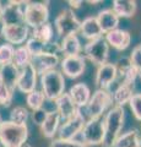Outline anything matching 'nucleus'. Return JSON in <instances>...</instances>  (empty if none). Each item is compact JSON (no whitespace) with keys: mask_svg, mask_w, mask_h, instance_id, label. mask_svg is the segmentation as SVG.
Instances as JSON below:
<instances>
[{"mask_svg":"<svg viewBox=\"0 0 141 147\" xmlns=\"http://www.w3.org/2000/svg\"><path fill=\"white\" fill-rule=\"evenodd\" d=\"M28 139L27 125H17L10 120L3 121L0 127V145L3 147H21Z\"/></svg>","mask_w":141,"mask_h":147,"instance_id":"obj_2","label":"nucleus"},{"mask_svg":"<svg viewBox=\"0 0 141 147\" xmlns=\"http://www.w3.org/2000/svg\"><path fill=\"white\" fill-rule=\"evenodd\" d=\"M133 96H134V86L119 84V86L113 92L112 99H113V102L115 103V105L124 108L125 104H129Z\"/></svg>","mask_w":141,"mask_h":147,"instance_id":"obj_26","label":"nucleus"},{"mask_svg":"<svg viewBox=\"0 0 141 147\" xmlns=\"http://www.w3.org/2000/svg\"><path fill=\"white\" fill-rule=\"evenodd\" d=\"M49 147H87L81 141L77 140H61V139H53L49 144Z\"/></svg>","mask_w":141,"mask_h":147,"instance_id":"obj_35","label":"nucleus"},{"mask_svg":"<svg viewBox=\"0 0 141 147\" xmlns=\"http://www.w3.org/2000/svg\"><path fill=\"white\" fill-rule=\"evenodd\" d=\"M86 123V118L81 110L69 120H65L58 129V139L61 140H74V137L80 134Z\"/></svg>","mask_w":141,"mask_h":147,"instance_id":"obj_10","label":"nucleus"},{"mask_svg":"<svg viewBox=\"0 0 141 147\" xmlns=\"http://www.w3.org/2000/svg\"><path fill=\"white\" fill-rule=\"evenodd\" d=\"M54 102H55V107H57L55 110L59 113L60 118L64 119V120H69V119L75 117L80 112V109L76 107L75 103L72 102V99L70 98L69 93H65V92Z\"/></svg>","mask_w":141,"mask_h":147,"instance_id":"obj_18","label":"nucleus"},{"mask_svg":"<svg viewBox=\"0 0 141 147\" xmlns=\"http://www.w3.org/2000/svg\"><path fill=\"white\" fill-rule=\"evenodd\" d=\"M60 120L61 118L57 110H49V112H47L44 120L39 125L43 136L47 137V139H54V136L58 132L59 126H60Z\"/></svg>","mask_w":141,"mask_h":147,"instance_id":"obj_19","label":"nucleus"},{"mask_svg":"<svg viewBox=\"0 0 141 147\" xmlns=\"http://www.w3.org/2000/svg\"><path fill=\"white\" fill-rule=\"evenodd\" d=\"M96 18L103 33H108L113 30H117L119 25V17L115 15V12L112 9H104L99 11Z\"/></svg>","mask_w":141,"mask_h":147,"instance_id":"obj_21","label":"nucleus"},{"mask_svg":"<svg viewBox=\"0 0 141 147\" xmlns=\"http://www.w3.org/2000/svg\"><path fill=\"white\" fill-rule=\"evenodd\" d=\"M69 96L76 107L80 109L82 107H86V104L88 103L91 98V90L84 82H79V84H75L70 87Z\"/></svg>","mask_w":141,"mask_h":147,"instance_id":"obj_20","label":"nucleus"},{"mask_svg":"<svg viewBox=\"0 0 141 147\" xmlns=\"http://www.w3.org/2000/svg\"><path fill=\"white\" fill-rule=\"evenodd\" d=\"M40 86L42 93L45 99L55 100L64 93L65 91V79L60 70H51L40 75Z\"/></svg>","mask_w":141,"mask_h":147,"instance_id":"obj_3","label":"nucleus"},{"mask_svg":"<svg viewBox=\"0 0 141 147\" xmlns=\"http://www.w3.org/2000/svg\"><path fill=\"white\" fill-rule=\"evenodd\" d=\"M79 32L84 38L88 39V40H93L96 38H99V37H102V34H103L101 27H99L98 22H97V18L94 16L86 17L85 20L81 22Z\"/></svg>","mask_w":141,"mask_h":147,"instance_id":"obj_22","label":"nucleus"},{"mask_svg":"<svg viewBox=\"0 0 141 147\" xmlns=\"http://www.w3.org/2000/svg\"><path fill=\"white\" fill-rule=\"evenodd\" d=\"M139 147H141V139H140V146Z\"/></svg>","mask_w":141,"mask_h":147,"instance_id":"obj_44","label":"nucleus"},{"mask_svg":"<svg viewBox=\"0 0 141 147\" xmlns=\"http://www.w3.org/2000/svg\"><path fill=\"white\" fill-rule=\"evenodd\" d=\"M129 59H130L131 64H133V66L136 69L139 76L141 77V44L136 45V47L133 49Z\"/></svg>","mask_w":141,"mask_h":147,"instance_id":"obj_37","label":"nucleus"},{"mask_svg":"<svg viewBox=\"0 0 141 147\" xmlns=\"http://www.w3.org/2000/svg\"><path fill=\"white\" fill-rule=\"evenodd\" d=\"M85 57L88 59L91 63H93L97 66H102L108 63L109 58V45L106 42L104 37H99L85 45L84 48Z\"/></svg>","mask_w":141,"mask_h":147,"instance_id":"obj_6","label":"nucleus"},{"mask_svg":"<svg viewBox=\"0 0 141 147\" xmlns=\"http://www.w3.org/2000/svg\"><path fill=\"white\" fill-rule=\"evenodd\" d=\"M37 80H38V75L33 69V66L31 64H27L26 66L20 69V75H19V80H17L16 88L20 92H22V93L28 94L30 92L36 90Z\"/></svg>","mask_w":141,"mask_h":147,"instance_id":"obj_13","label":"nucleus"},{"mask_svg":"<svg viewBox=\"0 0 141 147\" xmlns=\"http://www.w3.org/2000/svg\"><path fill=\"white\" fill-rule=\"evenodd\" d=\"M117 69V79H120V84L130 85L134 86L139 77V74L136 71V69L133 66L129 58H120L115 64Z\"/></svg>","mask_w":141,"mask_h":147,"instance_id":"obj_15","label":"nucleus"},{"mask_svg":"<svg viewBox=\"0 0 141 147\" xmlns=\"http://www.w3.org/2000/svg\"><path fill=\"white\" fill-rule=\"evenodd\" d=\"M3 118H1V115H0V127H1V125H3Z\"/></svg>","mask_w":141,"mask_h":147,"instance_id":"obj_43","label":"nucleus"},{"mask_svg":"<svg viewBox=\"0 0 141 147\" xmlns=\"http://www.w3.org/2000/svg\"><path fill=\"white\" fill-rule=\"evenodd\" d=\"M13 52H15V47L13 45L9 43L0 44V66L12 63Z\"/></svg>","mask_w":141,"mask_h":147,"instance_id":"obj_33","label":"nucleus"},{"mask_svg":"<svg viewBox=\"0 0 141 147\" xmlns=\"http://www.w3.org/2000/svg\"><path fill=\"white\" fill-rule=\"evenodd\" d=\"M28 118H30L28 109L26 107H22V105H16L10 112V121L17 124V125H26Z\"/></svg>","mask_w":141,"mask_h":147,"instance_id":"obj_31","label":"nucleus"},{"mask_svg":"<svg viewBox=\"0 0 141 147\" xmlns=\"http://www.w3.org/2000/svg\"><path fill=\"white\" fill-rule=\"evenodd\" d=\"M31 65L37 72V75H42L44 72H48L51 70H55L59 64V57L57 54H51L47 52H43L40 54L33 55L31 58Z\"/></svg>","mask_w":141,"mask_h":147,"instance_id":"obj_14","label":"nucleus"},{"mask_svg":"<svg viewBox=\"0 0 141 147\" xmlns=\"http://www.w3.org/2000/svg\"><path fill=\"white\" fill-rule=\"evenodd\" d=\"M125 112L124 108L114 105L108 110V113L103 118L104 124V140L103 147H113L118 136L120 135V131L124 126Z\"/></svg>","mask_w":141,"mask_h":147,"instance_id":"obj_1","label":"nucleus"},{"mask_svg":"<svg viewBox=\"0 0 141 147\" xmlns=\"http://www.w3.org/2000/svg\"><path fill=\"white\" fill-rule=\"evenodd\" d=\"M0 39H1V32H0Z\"/></svg>","mask_w":141,"mask_h":147,"instance_id":"obj_45","label":"nucleus"},{"mask_svg":"<svg viewBox=\"0 0 141 147\" xmlns=\"http://www.w3.org/2000/svg\"><path fill=\"white\" fill-rule=\"evenodd\" d=\"M117 80V69L115 65L112 63H107L102 66H98L94 77V84L97 90H106L112 86V84Z\"/></svg>","mask_w":141,"mask_h":147,"instance_id":"obj_16","label":"nucleus"},{"mask_svg":"<svg viewBox=\"0 0 141 147\" xmlns=\"http://www.w3.org/2000/svg\"><path fill=\"white\" fill-rule=\"evenodd\" d=\"M0 32L6 43L11 45H19V47L24 44L30 37V28L25 24L1 26Z\"/></svg>","mask_w":141,"mask_h":147,"instance_id":"obj_9","label":"nucleus"},{"mask_svg":"<svg viewBox=\"0 0 141 147\" xmlns=\"http://www.w3.org/2000/svg\"><path fill=\"white\" fill-rule=\"evenodd\" d=\"M19 75H20V69L13 65L12 63L0 66V80L7 87H10L12 91H15L16 88Z\"/></svg>","mask_w":141,"mask_h":147,"instance_id":"obj_24","label":"nucleus"},{"mask_svg":"<svg viewBox=\"0 0 141 147\" xmlns=\"http://www.w3.org/2000/svg\"><path fill=\"white\" fill-rule=\"evenodd\" d=\"M106 42L108 43V45H112L114 49L117 50H125L126 48L130 45L131 43V36L128 31L125 30H113L111 32L106 33V37H104Z\"/></svg>","mask_w":141,"mask_h":147,"instance_id":"obj_17","label":"nucleus"},{"mask_svg":"<svg viewBox=\"0 0 141 147\" xmlns=\"http://www.w3.org/2000/svg\"><path fill=\"white\" fill-rule=\"evenodd\" d=\"M25 3L26 1H6L5 5H3V15L1 21H0L3 26L24 24Z\"/></svg>","mask_w":141,"mask_h":147,"instance_id":"obj_11","label":"nucleus"},{"mask_svg":"<svg viewBox=\"0 0 141 147\" xmlns=\"http://www.w3.org/2000/svg\"><path fill=\"white\" fill-rule=\"evenodd\" d=\"M45 45H47V43H43V42H40L39 39L34 38V37H32V36H30L28 39L26 40L25 47L30 52V54L33 57V55H37V54L43 53L44 49H45Z\"/></svg>","mask_w":141,"mask_h":147,"instance_id":"obj_32","label":"nucleus"},{"mask_svg":"<svg viewBox=\"0 0 141 147\" xmlns=\"http://www.w3.org/2000/svg\"><path fill=\"white\" fill-rule=\"evenodd\" d=\"M80 25L81 22L79 21V18L76 17L75 12L71 9H64L63 11H60V13L54 21L57 33L61 38H64L66 36L76 34L80 31Z\"/></svg>","mask_w":141,"mask_h":147,"instance_id":"obj_8","label":"nucleus"},{"mask_svg":"<svg viewBox=\"0 0 141 147\" xmlns=\"http://www.w3.org/2000/svg\"><path fill=\"white\" fill-rule=\"evenodd\" d=\"M49 18L48 6L44 3L26 1L24 6V24L32 30L47 24Z\"/></svg>","mask_w":141,"mask_h":147,"instance_id":"obj_4","label":"nucleus"},{"mask_svg":"<svg viewBox=\"0 0 141 147\" xmlns=\"http://www.w3.org/2000/svg\"><path fill=\"white\" fill-rule=\"evenodd\" d=\"M67 4L70 5V7H71V10L72 9H79L81 5H82V1H67Z\"/></svg>","mask_w":141,"mask_h":147,"instance_id":"obj_39","label":"nucleus"},{"mask_svg":"<svg viewBox=\"0 0 141 147\" xmlns=\"http://www.w3.org/2000/svg\"><path fill=\"white\" fill-rule=\"evenodd\" d=\"M129 105L134 117L141 121V93H134L129 102Z\"/></svg>","mask_w":141,"mask_h":147,"instance_id":"obj_36","label":"nucleus"},{"mask_svg":"<svg viewBox=\"0 0 141 147\" xmlns=\"http://www.w3.org/2000/svg\"><path fill=\"white\" fill-rule=\"evenodd\" d=\"M60 45V53H63L65 57H75V55H80L82 47H81V42L79 37L76 34L66 36L61 39Z\"/></svg>","mask_w":141,"mask_h":147,"instance_id":"obj_25","label":"nucleus"},{"mask_svg":"<svg viewBox=\"0 0 141 147\" xmlns=\"http://www.w3.org/2000/svg\"><path fill=\"white\" fill-rule=\"evenodd\" d=\"M113 103L112 93L106 90H97L91 96L88 103L86 104V115L88 119H97L103 115V113Z\"/></svg>","mask_w":141,"mask_h":147,"instance_id":"obj_5","label":"nucleus"},{"mask_svg":"<svg viewBox=\"0 0 141 147\" xmlns=\"http://www.w3.org/2000/svg\"><path fill=\"white\" fill-rule=\"evenodd\" d=\"M31 58H32V55L30 54L27 48L25 45H20V47L15 48L13 58H12V64L19 69H22L24 66H26L27 64L31 63Z\"/></svg>","mask_w":141,"mask_h":147,"instance_id":"obj_28","label":"nucleus"},{"mask_svg":"<svg viewBox=\"0 0 141 147\" xmlns=\"http://www.w3.org/2000/svg\"><path fill=\"white\" fill-rule=\"evenodd\" d=\"M44 102H45V97L42 93V91H39V90H34L32 92H30L28 94H26L27 107L30 109H32V112L43 108Z\"/></svg>","mask_w":141,"mask_h":147,"instance_id":"obj_30","label":"nucleus"},{"mask_svg":"<svg viewBox=\"0 0 141 147\" xmlns=\"http://www.w3.org/2000/svg\"><path fill=\"white\" fill-rule=\"evenodd\" d=\"M53 34H54L53 25L49 24V22L42 25L40 27H38V28L32 30V33H31L32 37L39 39L40 42H43V43H51L53 39Z\"/></svg>","mask_w":141,"mask_h":147,"instance_id":"obj_29","label":"nucleus"},{"mask_svg":"<svg viewBox=\"0 0 141 147\" xmlns=\"http://www.w3.org/2000/svg\"><path fill=\"white\" fill-rule=\"evenodd\" d=\"M141 136L138 130H129L118 136L113 147H139Z\"/></svg>","mask_w":141,"mask_h":147,"instance_id":"obj_27","label":"nucleus"},{"mask_svg":"<svg viewBox=\"0 0 141 147\" xmlns=\"http://www.w3.org/2000/svg\"><path fill=\"white\" fill-rule=\"evenodd\" d=\"M86 69V60L82 55L64 57L60 63V72L69 79H77Z\"/></svg>","mask_w":141,"mask_h":147,"instance_id":"obj_12","label":"nucleus"},{"mask_svg":"<svg viewBox=\"0 0 141 147\" xmlns=\"http://www.w3.org/2000/svg\"><path fill=\"white\" fill-rule=\"evenodd\" d=\"M12 98L13 91L0 80V104L4 107H9L12 103Z\"/></svg>","mask_w":141,"mask_h":147,"instance_id":"obj_34","label":"nucleus"},{"mask_svg":"<svg viewBox=\"0 0 141 147\" xmlns=\"http://www.w3.org/2000/svg\"><path fill=\"white\" fill-rule=\"evenodd\" d=\"M0 147H3V146H1V145H0Z\"/></svg>","mask_w":141,"mask_h":147,"instance_id":"obj_46","label":"nucleus"},{"mask_svg":"<svg viewBox=\"0 0 141 147\" xmlns=\"http://www.w3.org/2000/svg\"><path fill=\"white\" fill-rule=\"evenodd\" d=\"M81 142L86 146H98L104 140V124L101 118L88 119L81 130Z\"/></svg>","mask_w":141,"mask_h":147,"instance_id":"obj_7","label":"nucleus"},{"mask_svg":"<svg viewBox=\"0 0 141 147\" xmlns=\"http://www.w3.org/2000/svg\"><path fill=\"white\" fill-rule=\"evenodd\" d=\"M21 147H32V146H31L30 144H27V142H26V144H24V145H22Z\"/></svg>","mask_w":141,"mask_h":147,"instance_id":"obj_41","label":"nucleus"},{"mask_svg":"<svg viewBox=\"0 0 141 147\" xmlns=\"http://www.w3.org/2000/svg\"><path fill=\"white\" fill-rule=\"evenodd\" d=\"M88 4H99V3H102V1H87Z\"/></svg>","mask_w":141,"mask_h":147,"instance_id":"obj_42","label":"nucleus"},{"mask_svg":"<svg viewBox=\"0 0 141 147\" xmlns=\"http://www.w3.org/2000/svg\"><path fill=\"white\" fill-rule=\"evenodd\" d=\"M112 10L118 17H133L138 10V3L135 0H114Z\"/></svg>","mask_w":141,"mask_h":147,"instance_id":"obj_23","label":"nucleus"},{"mask_svg":"<svg viewBox=\"0 0 141 147\" xmlns=\"http://www.w3.org/2000/svg\"><path fill=\"white\" fill-rule=\"evenodd\" d=\"M1 15H3V4L0 1V21H1Z\"/></svg>","mask_w":141,"mask_h":147,"instance_id":"obj_40","label":"nucleus"},{"mask_svg":"<svg viewBox=\"0 0 141 147\" xmlns=\"http://www.w3.org/2000/svg\"><path fill=\"white\" fill-rule=\"evenodd\" d=\"M45 115H47V110L43 109V108H40L38 110H33L32 112V120H33V123L37 124V125H40L42 121L44 120Z\"/></svg>","mask_w":141,"mask_h":147,"instance_id":"obj_38","label":"nucleus"}]
</instances>
